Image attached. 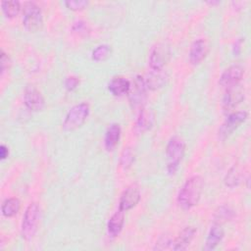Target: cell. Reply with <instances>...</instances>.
I'll return each instance as SVG.
<instances>
[{
  "mask_svg": "<svg viewBox=\"0 0 251 251\" xmlns=\"http://www.w3.org/2000/svg\"><path fill=\"white\" fill-rule=\"evenodd\" d=\"M204 180L200 176H193L188 178L177 194V204L183 210H189L197 205L203 190Z\"/></svg>",
  "mask_w": 251,
  "mask_h": 251,
  "instance_id": "1",
  "label": "cell"
},
{
  "mask_svg": "<svg viewBox=\"0 0 251 251\" xmlns=\"http://www.w3.org/2000/svg\"><path fill=\"white\" fill-rule=\"evenodd\" d=\"M184 151H185V143L180 137L173 136L169 140L166 148L167 170L169 174L174 175L176 172L184 156Z\"/></svg>",
  "mask_w": 251,
  "mask_h": 251,
  "instance_id": "2",
  "label": "cell"
},
{
  "mask_svg": "<svg viewBox=\"0 0 251 251\" xmlns=\"http://www.w3.org/2000/svg\"><path fill=\"white\" fill-rule=\"evenodd\" d=\"M40 218V208L36 202L30 203L24 214L22 222V235L25 240H30L37 231Z\"/></svg>",
  "mask_w": 251,
  "mask_h": 251,
  "instance_id": "3",
  "label": "cell"
},
{
  "mask_svg": "<svg viewBox=\"0 0 251 251\" xmlns=\"http://www.w3.org/2000/svg\"><path fill=\"white\" fill-rule=\"evenodd\" d=\"M89 111L90 108L86 102H81L75 105L66 115V118L62 125L63 128L65 130H74L81 126L86 121V118L89 115Z\"/></svg>",
  "mask_w": 251,
  "mask_h": 251,
  "instance_id": "4",
  "label": "cell"
},
{
  "mask_svg": "<svg viewBox=\"0 0 251 251\" xmlns=\"http://www.w3.org/2000/svg\"><path fill=\"white\" fill-rule=\"evenodd\" d=\"M23 24L25 27L31 32L37 31L42 24V13L38 5L33 2H26L23 8Z\"/></svg>",
  "mask_w": 251,
  "mask_h": 251,
  "instance_id": "5",
  "label": "cell"
},
{
  "mask_svg": "<svg viewBox=\"0 0 251 251\" xmlns=\"http://www.w3.org/2000/svg\"><path fill=\"white\" fill-rule=\"evenodd\" d=\"M171 56L170 46L161 42L156 44L149 55V65L152 70H162L163 67L168 63Z\"/></svg>",
  "mask_w": 251,
  "mask_h": 251,
  "instance_id": "6",
  "label": "cell"
},
{
  "mask_svg": "<svg viewBox=\"0 0 251 251\" xmlns=\"http://www.w3.org/2000/svg\"><path fill=\"white\" fill-rule=\"evenodd\" d=\"M247 119V113L245 111L234 112L226 119L223 125L219 128V138L226 139L228 137L234 129H236Z\"/></svg>",
  "mask_w": 251,
  "mask_h": 251,
  "instance_id": "7",
  "label": "cell"
},
{
  "mask_svg": "<svg viewBox=\"0 0 251 251\" xmlns=\"http://www.w3.org/2000/svg\"><path fill=\"white\" fill-rule=\"evenodd\" d=\"M146 97V85L143 77L137 75L132 84H130V88L128 90V100L132 108H137L142 105Z\"/></svg>",
  "mask_w": 251,
  "mask_h": 251,
  "instance_id": "8",
  "label": "cell"
},
{
  "mask_svg": "<svg viewBox=\"0 0 251 251\" xmlns=\"http://www.w3.org/2000/svg\"><path fill=\"white\" fill-rule=\"evenodd\" d=\"M244 75V68L240 65H232L222 74L219 83L224 88H230L237 85Z\"/></svg>",
  "mask_w": 251,
  "mask_h": 251,
  "instance_id": "9",
  "label": "cell"
},
{
  "mask_svg": "<svg viewBox=\"0 0 251 251\" xmlns=\"http://www.w3.org/2000/svg\"><path fill=\"white\" fill-rule=\"evenodd\" d=\"M140 200V191L137 185L127 186L122 193L119 201V209L126 212L137 205Z\"/></svg>",
  "mask_w": 251,
  "mask_h": 251,
  "instance_id": "10",
  "label": "cell"
},
{
  "mask_svg": "<svg viewBox=\"0 0 251 251\" xmlns=\"http://www.w3.org/2000/svg\"><path fill=\"white\" fill-rule=\"evenodd\" d=\"M24 101L30 111H41L45 106V100L41 92L36 89L33 85H27L25 89Z\"/></svg>",
  "mask_w": 251,
  "mask_h": 251,
  "instance_id": "11",
  "label": "cell"
},
{
  "mask_svg": "<svg viewBox=\"0 0 251 251\" xmlns=\"http://www.w3.org/2000/svg\"><path fill=\"white\" fill-rule=\"evenodd\" d=\"M244 99V89L237 85L227 88L224 98H223V109L225 112H228L234 109L238 104Z\"/></svg>",
  "mask_w": 251,
  "mask_h": 251,
  "instance_id": "12",
  "label": "cell"
},
{
  "mask_svg": "<svg viewBox=\"0 0 251 251\" xmlns=\"http://www.w3.org/2000/svg\"><path fill=\"white\" fill-rule=\"evenodd\" d=\"M196 233V228L193 226H185L177 235V237L173 241L172 247L173 250L181 251L187 249L190 245L191 241L193 240Z\"/></svg>",
  "mask_w": 251,
  "mask_h": 251,
  "instance_id": "13",
  "label": "cell"
},
{
  "mask_svg": "<svg viewBox=\"0 0 251 251\" xmlns=\"http://www.w3.org/2000/svg\"><path fill=\"white\" fill-rule=\"evenodd\" d=\"M208 53V44L204 39L195 40L189 50V61L192 65L200 64Z\"/></svg>",
  "mask_w": 251,
  "mask_h": 251,
  "instance_id": "14",
  "label": "cell"
},
{
  "mask_svg": "<svg viewBox=\"0 0 251 251\" xmlns=\"http://www.w3.org/2000/svg\"><path fill=\"white\" fill-rule=\"evenodd\" d=\"M223 237H224V229L222 227V225L218 223H214L206 238L204 250L215 249L219 245V243L222 241Z\"/></svg>",
  "mask_w": 251,
  "mask_h": 251,
  "instance_id": "15",
  "label": "cell"
},
{
  "mask_svg": "<svg viewBox=\"0 0 251 251\" xmlns=\"http://www.w3.org/2000/svg\"><path fill=\"white\" fill-rule=\"evenodd\" d=\"M124 223H125V212L119 209L108 221L107 231L109 235L112 237L118 236L123 229Z\"/></svg>",
  "mask_w": 251,
  "mask_h": 251,
  "instance_id": "16",
  "label": "cell"
},
{
  "mask_svg": "<svg viewBox=\"0 0 251 251\" xmlns=\"http://www.w3.org/2000/svg\"><path fill=\"white\" fill-rule=\"evenodd\" d=\"M153 121H154L153 112L150 109H146L142 107L135 124V130L138 133H142L148 130L152 126Z\"/></svg>",
  "mask_w": 251,
  "mask_h": 251,
  "instance_id": "17",
  "label": "cell"
},
{
  "mask_svg": "<svg viewBox=\"0 0 251 251\" xmlns=\"http://www.w3.org/2000/svg\"><path fill=\"white\" fill-rule=\"evenodd\" d=\"M121 137V126L119 124H112L106 130L104 145L108 151L113 150L119 143Z\"/></svg>",
  "mask_w": 251,
  "mask_h": 251,
  "instance_id": "18",
  "label": "cell"
},
{
  "mask_svg": "<svg viewBox=\"0 0 251 251\" xmlns=\"http://www.w3.org/2000/svg\"><path fill=\"white\" fill-rule=\"evenodd\" d=\"M166 80L167 75L163 72V70H153L147 75L144 82L147 88L155 90L162 87L166 83Z\"/></svg>",
  "mask_w": 251,
  "mask_h": 251,
  "instance_id": "19",
  "label": "cell"
},
{
  "mask_svg": "<svg viewBox=\"0 0 251 251\" xmlns=\"http://www.w3.org/2000/svg\"><path fill=\"white\" fill-rule=\"evenodd\" d=\"M108 88L113 95L122 96L128 93V90L130 88V82L124 77L117 76L109 82Z\"/></svg>",
  "mask_w": 251,
  "mask_h": 251,
  "instance_id": "20",
  "label": "cell"
},
{
  "mask_svg": "<svg viewBox=\"0 0 251 251\" xmlns=\"http://www.w3.org/2000/svg\"><path fill=\"white\" fill-rule=\"evenodd\" d=\"M20 208H21L20 200L16 197H11V198L6 199L3 202L1 211H2L3 216H5L7 218H11L18 214V212L20 211Z\"/></svg>",
  "mask_w": 251,
  "mask_h": 251,
  "instance_id": "21",
  "label": "cell"
},
{
  "mask_svg": "<svg viewBox=\"0 0 251 251\" xmlns=\"http://www.w3.org/2000/svg\"><path fill=\"white\" fill-rule=\"evenodd\" d=\"M234 215H235L234 211L229 206L222 205L215 211L214 220H215V223L222 225L223 223L230 221L234 217Z\"/></svg>",
  "mask_w": 251,
  "mask_h": 251,
  "instance_id": "22",
  "label": "cell"
},
{
  "mask_svg": "<svg viewBox=\"0 0 251 251\" xmlns=\"http://www.w3.org/2000/svg\"><path fill=\"white\" fill-rule=\"evenodd\" d=\"M1 6L3 13L8 18H14L18 16L21 11V4L19 1H3Z\"/></svg>",
  "mask_w": 251,
  "mask_h": 251,
  "instance_id": "23",
  "label": "cell"
},
{
  "mask_svg": "<svg viewBox=\"0 0 251 251\" xmlns=\"http://www.w3.org/2000/svg\"><path fill=\"white\" fill-rule=\"evenodd\" d=\"M111 54V46L107 44H102L97 46L92 52V59L94 61L100 62L106 60Z\"/></svg>",
  "mask_w": 251,
  "mask_h": 251,
  "instance_id": "24",
  "label": "cell"
},
{
  "mask_svg": "<svg viewBox=\"0 0 251 251\" xmlns=\"http://www.w3.org/2000/svg\"><path fill=\"white\" fill-rule=\"evenodd\" d=\"M134 162V152L130 147H125L122 154H121V159H120V163L121 166L126 170L128 169L132 163Z\"/></svg>",
  "mask_w": 251,
  "mask_h": 251,
  "instance_id": "25",
  "label": "cell"
},
{
  "mask_svg": "<svg viewBox=\"0 0 251 251\" xmlns=\"http://www.w3.org/2000/svg\"><path fill=\"white\" fill-rule=\"evenodd\" d=\"M239 181H240V173L237 168L232 167L228 171V173L226 174V176L225 177V183H226V185L232 187V186L237 185L239 183Z\"/></svg>",
  "mask_w": 251,
  "mask_h": 251,
  "instance_id": "26",
  "label": "cell"
},
{
  "mask_svg": "<svg viewBox=\"0 0 251 251\" xmlns=\"http://www.w3.org/2000/svg\"><path fill=\"white\" fill-rule=\"evenodd\" d=\"M173 244V239L167 235V234H163L162 236H160L158 238V240L155 243L154 249L155 250H164V249H168L170 247V245Z\"/></svg>",
  "mask_w": 251,
  "mask_h": 251,
  "instance_id": "27",
  "label": "cell"
},
{
  "mask_svg": "<svg viewBox=\"0 0 251 251\" xmlns=\"http://www.w3.org/2000/svg\"><path fill=\"white\" fill-rule=\"evenodd\" d=\"M65 4L70 10L78 11V10L84 9V7L87 6L88 2L83 1V0H72V1H66Z\"/></svg>",
  "mask_w": 251,
  "mask_h": 251,
  "instance_id": "28",
  "label": "cell"
},
{
  "mask_svg": "<svg viewBox=\"0 0 251 251\" xmlns=\"http://www.w3.org/2000/svg\"><path fill=\"white\" fill-rule=\"evenodd\" d=\"M79 80L76 76H69L65 81V86L68 90H74L78 85Z\"/></svg>",
  "mask_w": 251,
  "mask_h": 251,
  "instance_id": "29",
  "label": "cell"
},
{
  "mask_svg": "<svg viewBox=\"0 0 251 251\" xmlns=\"http://www.w3.org/2000/svg\"><path fill=\"white\" fill-rule=\"evenodd\" d=\"M0 62H1V72L4 73L7 69L10 68V65H11V60H10V57L4 53L3 51H1V59H0Z\"/></svg>",
  "mask_w": 251,
  "mask_h": 251,
  "instance_id": "30",
  "label": "cell"
},
{
  "mask_svg": "<svg viewBox=\"0 0 251 251\" xmlns=\"http://www.w3.org/2000/svg\"><path fill=\"white\" fill-rule=\"evenodd\" d=\"M8 155H9L8 147H6L4 144H2L0 146V158H1V160L6 159L8 157Z\"/></svg>",
  "mask_w": 251,
  "mask_h": 251,
  "instance_id": "31",
  "label": "cell"
}]
</instances>
